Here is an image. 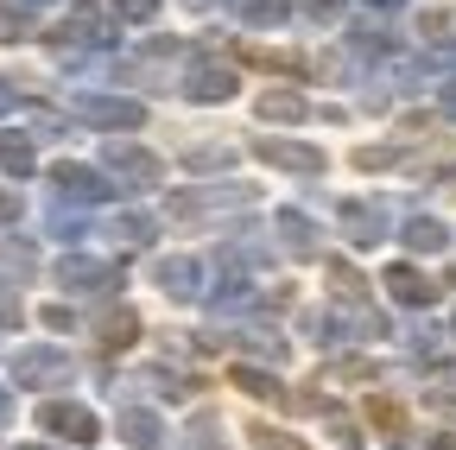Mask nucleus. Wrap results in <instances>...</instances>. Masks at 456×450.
Wrapping results in <instances>:
<instances>
[{"mask_svg":"<svg viewBox=\"0 0 456 450\" xmlns=\"http://www.w3.org/2000/svg\"><path fill=\"white\" fill-rule=\"evenodd\" d=\"M444 108H450V115H456V83H450V89H444Z\"/></svg>","mask_w":456,"mask_h":450,"instance_id":"20","label":"nucleus"},{"mask_svg":"<svg viewBox=\"0 0 456 450\" xmlns=\"http://www.w3.org/2000/svg\"><path fill=\"white\" fill-rule=\"evenodd\" d=\"M13 209H20V203H13V197H7V191H0V222H7V216H13Z\"/></svg>","mask_w":456,"mask_h":450,"instance_id":"19","label":"nucleus"},{"mask_svg":"<svg viewBox=\"0 0 456 450\" xmlns=\"http://www.w3.org/2000/svg\"><path fill=\"white\" fill-rule=\"evenodd\" d=\"M108 159H114V172H127V178H140V184H159V178H165V165L146 159V152H134V146H114Z\"/></svg>","mask_w":456,"mask_h":450,"instance_id":"7","label":"nucleus"},{"mask_svg":"<svg viewBox=\"0 0 456 450\" xmlns=\"http://www.w3.org/2000/svg\"><path fill=\"white\" fill-rule=\"evenodd\" d=\"M64 362L57 356H45V349H32V356H20V380H45V374H57Z\"/></svg>","mask_w":456,"mask_h":450,"instance_id":"13","label":"nucleus"},{"mask_svg":"<svg viewBox=\"0 0 456 450\" xmlns=\"http://www.w3.org/2000/svg\"><path fill=\"white\" fill-rule=\"evenodd\" d=\"M342 229H355V241H374V235H380V209L349 203V209H342Z\"/></svg>","mask_w":456,"mask_h":450,"instance_id":"11","label":"nucleus"},{"mask_svg":"<svg viewBox=\"0 0 456 450\" xmlns=\"http://www.w3.org/2000/svg\"><path fill=\"white\" fill-rule=\"evenodd\" d=\"M191 95H197V102L235 95V77H228V64H197V70H191Z\"/></svg>","mask_w":456,"mask_h":450,"instance_id":"3","label":"nucleus"},{"mask_svg":"<svg viewBox=\"0 0 456 450\" xmlns=\"http://www.w3.org/2000/svg\"><path fill=\"white\" fill-rule=\"evenodd\" d=\"M406 241L431 254V248H444V229H437V222H412V229H406Z\"/></svg>","mask_w":456,"mask_h":450,"instance_id":"16","label":"nucleus"},{"mask_svg":"<svg viewBox=\"0 0 456 450\" xmlns=\"http://www.w3.org/2000/svg\"><path fill=\"white\" fill-rule=\"evenodd\" d=\"M159 286H165L171 299H191V292H197V266H191V260H165V266H159Z\"/></svg>","mask_w":456,"mask_h":450,"instance_id":"8","label":"nucleus"},{"mask_svg":"<svg viewBox=\"0 0 456 450\" xmlns=\"http://www.w3.org/2000/svg\"><path fill=\"white\" fill-rule=\"evenodd\" d=\"M26 32V13H13V7H0V38H20Z\"/></svg>","mask_w":456,"mask_h":450,"instance_id":"18","label":"nucleus"},{"mask_svg":"<svg viewBox=\"0 0 456 450\" xmlns=\"http://www.w3.org/2000/svg\"><path fill=\"white\" fill-rule=\"evenodd\" d=\"M159 7V0H114V13H121V20H146Z\"/></svg>","mask_w":456,"mask_h":450,"instance_id":"17","label":"nucleus"},{"mask_svg":"<svg viewBox=\"0 0 456 450\" xmlns=\"http://www.w3.org/2000/svg\"><path fill=\"white\" fill-rule=\"evenodd\" d=\"M387 286H393V299H399V305H431V292H437L431 279H419L412 266H393V273H387Z\"/></svg>","mask_w":456,"mask_h":450,"instance_id":"6","label":"nucleus"},{"mask_svg":"<svg viewBox=\"0 0 456 450\" xmlns=\"http://www.w3.org/2000/svg\"><path fill=\"white\" fill-rule=\"evenodd\" d=\"M70 279H77V286H102L108 266H95V260H64V286H70Z\"/></svg>","mask_w":456,"mask_h":450,"instance_id":"14","label":"nucleus"},{"mask_svg":"<svg viewBox=\"0 0 456 450\" xmlns=\"http://www.w3.org/2000/svg\"><path fill=\"white\" fill-rule=\"evenodd\" d=\"M380 7H399V0H380Z\"/></svg>","mask_w":456,"mask_h":450,"instance_id":"22","label":"nucleus"},{"mask_svg":"<svg viewBox=\"0 0 456 450\" xmlns=\"http://www.w3.org/2000/svg\"><path fill=\"white\" fill-rule=\"evenodd\" d=\"M38 425H45V431H57V438H70V444H89V438H95V419H89L83 406H45V413H38Z\"/></svg>","mask_w":456,"mask_h":450,"instance_id":"1","label":"nucleus"},{"mask_svg":"<svg viewBox=\"0 0 456 450\" xmlns=\"http://www.w3.org/2000/svg\"><path fill=\"white\" fill-rule=\"evenodd\" d=\"M0 165H7V172H32V146L26 140H0Z\"/></svg>","mask_w":456,"mask_h":450,"instance_id":"15","label":"nucleus"},{"mask_svg":"<svg viewBox=\"0 0 456 450\" xmlns=\"http://www.w3.org/2000/svg\"><path fill=\"white\" fill-rule=\"evenodd\" d=\"M260 115H266V121H305V95L279 89V95H266V102H260Z\"/></svg>","mask_w":456,"mask_h":450,"instance_id":"10","label":"nucleus"},{"mask_svg":"<svg viewBox=\"0 0 456 450\" xmlns=\"http://www.w3.org/2000/svg\"><path fill=\"white\" fill-rule=\"evenodd\" d=\"M7 108H13V89H0V115H7Z\"/></svg>","mask_w":456,"mask_h":450,"instance_id":"21","label":"nucleus"},{"mask_svg":"<svg viewBox=\"0 0 456 450\" xmlns=\"http://www.w3.org/2000/svg\"><path fill=\"white\" fill-rule=\"evenodd\" d=\"M134 330H140L134 311H108V317H102V343H108V349H127V343H134Z\"/></svg>","mask_w":456,"mask_h":450,"instance_id":"9","label":"nucleus"},{"mask_svg":"<svg viewBox=\"0 0 456 450\" xmlns=\"http://www.w3.org/2000/svg\"><path fill=\"white\" fill-rule=\"evenodd\" d=\"M260 159L266 165H285V172H323V152L292 146V140H260Z\"/></svg>","mask_w":456,"mask_h":450,"instance_id":"2","label":"nucleus"},{"mask_svg":"<svg viewBox=\"0 0 456 450\" xmlns=\"http://www.w3.org/2000/svg\"><path fill=\"white\" fill-rule=\"evenodd\" d=\"M0 413H7V400H0Z\"/></svg>","mask_w":456,"mask_h":450,"instance_id":"23","label":"nucleus"},{"mask_svg":"<svg viewBox=\"0 0 456 450\" xmlns=\"http://www.w3.org/2000/svg\"><path fill=\"white\" fill-rule=\"evenodd\" d=\"M121 431H127V444H140V450H146V444H159V419H152V413H127V419H121Z\"/></svg>","mask_w":456,"mask_h":450,"instance_id":"12","label":"nucleus"},{"mask_svg":"<svg viewBox=\"0 0 456 450\" xmlns=\"http://www.w3.org/2000/svg\"><path fill=\"white\" fill-rule=\"evenodd\" d=\"M83 115L89 121H102V127H140V102H83Z\"/></svg>","mask_w":456,"mask_h":450,"instance_id":"5","label":"nucleus"},{"mask_svg":"<svg viewBox=\"0 0 456 450\" xmlns=\"http://www.w3.org/2000/svg\"><path fill=\"white\" fill-rule=\"evenodd\" d=\"M57 184H64V197H83V203L108 197V184L89 172V165H57Z\"/></svg>","mask_w":456,"mask_h":450,"instance_id":"4","label":"nucleus"}]
</instances>
